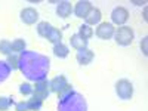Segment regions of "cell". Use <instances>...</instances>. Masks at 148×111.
<instances>
[{
  "instance_id": "1",
  "label": "cell",
  "mask_w": 148,
  "mask_h": 111,
  "mask_svg": "<svg viewBox=\"0 0 148 111\" xmlns=\"http://www.w3.org/2000/svg\"><path fill=\"white\" fill-rule=\"evenodd\" d=\"M113 37H114V40H116L117 45H120V46H129V45H132V42H133L135 34H133V30H132L130 27L123 25V27L116 28Z\"/></svg>"
},
{
  "instance_id": "2",
  "label": "cell",
  "mask_w": 148,
  "mask_h": 111,
  "mask_svg": "<svg viewBox=\"0 0 148 111\" xmlns=\"http://www.w3.org/2000/svg\"><path fill=\"white\" fill-rule=\"evenodd\" d=\"M116 93H117V96L120 98V99H125V101L130 99V98L133 96V84L126 79L119 80L116 83Z\"/></svg>"
},
{
  "instance_id": "3",
  "label": "cell",
  "mask_w": 148,
  "mask_h": 111,
  "mask_svg": "<svg viewBox=\"0 0 148 111\" xmlns=\"http://www.w3.org/2000/svg\"><path fill=\"white\" fill-rule=\"evenodd\" d=\"M49 89H51L53 93L61 95L64 92H68L71 89V84H68L65 76H61V74H59V76L53 77L51 82H49Z\"/></svg>"
},
{
  "instance_id": "4",
  "label": "cell",
  "mask_w": 148,
  "mask_h": 111,
  "mask_svg": "<svg viewBox=\"0 0 148 111\" xmlns=\"http://www.w3.org/2000/svg\"><path fill=\"white\" fill-rule=\"evenodd\" d=\"M129 19V12L126 8H123V6H117L113 9V12H111V24H116V25L119 27H123L125 24L127 22Z\"/></svg>"
},
{
  "instance_id": "5",
  "label": "cell",
  "mask_w": 148,
  "mask_h": 111,
  "mask_svg": "<svg viewBox=\"0 0 148 111\" xmlns=\"http://www.w3.org/2000/svg\"><path fill=\"white\" fill-rule=\"evenodd\" d=\"M114 31H116V28L111 22H101V24H98L96 36L99 37L101 40H110V39H113Z\"/></svg>"
},
{
  "instance_id": "6",
  "label": "cell",
  "mask_w": 148,
  "mask_h": 111,
  "mask_svg": "<svg viewBox=\"0 0 148 111\" xmlns=\"http://www.w3.org/2000/svg\"><path fill=\"white\" fill-rule=\"evenodd\" d=\"M21 21L27 25H33L39 21V12L34 8H24L21 10Z\"/></svg>"
},
{
  "instance_id": "7",
  "label": "cell",
  "mask_w": 148,
  "mask_h": 111,
  "mask_svg": "<svg viewBox=\"0 0 148 111\" xmlns=\"http://www.w3.org/2000/svg\"><path fill=\"white\" fill-rule=\"evenodd\" d=\"M93 56H95V53L90 51V49H88V47L80 49V51H77V53H76V59H77V62L80 65L90 64L92 61H93Z\"/></svg>"
},
{
  "instance_id": "8",
  "label": "cell",
  "mask_w": 148,
  "mask_h": 111,
  "mask_svg": "<svg viewBox=\"0 0 148 111\" xmlns=\"http://www.w3.org/2000/svg\"><path fill=\"white\" fill-rule=\"evenodd\" d=\"M92 8H93V6H92L90 2H88V0H80V2H77L76 6L73 8V12L76 14L77 18H84Z\"/></svg>"
},
{
  "instance_id": "9",
  "label": "cell",
  "mask_w": 148,
  "mask_h": 111,
  "mask_svg": "<svg viewBox=\"0 0 148 111\" xmlns=\"http://www.w3.org/2000/svg\"><path fill=\"white\" fill-rule=\"evenodd\" d=\"M101 19H102V14H101V10L98 9V8H92L89 12H88V15L84 16V24H88V25H96V24H101Z\"/></svg>"
},
{
  "instance_id": "10",
  "label": "cell",
  "mask_w": 148,
  "mask_h": 111,
  "mask_svg": "<svg viewBox=\"0 0 148 111\" xmlns=\"http://www.w3.org/2000/svg\"><path fill=\"white\" fill-rule=\"evenodd\" d=\"M71 12H73V6L70 2H67V0H64V2H59L58 6H56V15L59 18H68L71 15Z\"/></svg>"
},
{
  "instance_id": "11",
  "label": "cell",
  "mask_w": 148,
  "mask_h": 111,
  "mask_svg": "<svg viewBox=\"0 0 148 111\" xmlns=\"http://www.w3.org/2000/svg\"><path fill=\"white\" fill-rule=\"evenodd\" d=\"M46 40L51 42L52 45L61 43V42H62V31H61L59 28H56V27H52L51 31H49V34L46 36Z\"/></svg>"
},
{
  "instance_id": "12",
  "label": "cell",
  "mask_w": 148,
  "mask_h": 111,
  "mask_svg": "<svg viewBox=\"0 0 148 111\" xmlns=\"http://www.w3.org/2000/svg\"><path fill=\"white\" fill-rule=\"evenodd\" d=\"M68 53H70V49H68V46L64 45L62 42L58 43V45H53V55H55L56 58L64 59V58L68 56Z\"/></svg>"
},
{
  "instance_id": "13",
  "label": "cell",
  "mask_w": 148,
  "mask_h": 111,
  "mask_svg": "<svg viewBox=\"0 0 148 111\" xmlns=\"http://www.w3.org/2000/svg\"><path fill=\"white\" fill-rule=\"evenodd\" d=\"M70 45H71V47L76 49V51H80L83 47H88V42L83 40L79 34H73L70 37Z\"/></svg>"
},
{
  "instance_id": "14",
  "label": "cell",
  "mask_w": 148,
  "mask_h": 111,
  "mask_svg": "<svg viewBox=\"0 0 148 111\" xmlns=\"http://www.w3.org/2000/svg\"><path fill=\"white\" fill-rule=\"evenodd\" d=\"M83 40H86L88 42L90 37L93 36V28L90 27V25H88V24H82V25L79 27V33H77Z\"/></svg>"
},
{
  "instance_id": "15",
  "label": "cell",
  "mask_w": 148,
  "mask_h": 111,
  "mask_svg": "<svg viewBox=\"0 0 148 111\" xmlns=\"http://www.w3.org/2000/svg\"><path fill=\"white\" fill-rule=\"evenodd\" d=\"M51 28H52V25L49 22H46V21H42V22L37 24V33H39V36L43 37V39H46V36L49 34Z\"/></svg>"
},
{
  "instance_id": "16",
  "label": "cell",
  "mask_w": 148,
  "mask_h": 111,
  "mask_svg": "<svg viewBox=\"0 0 148 111\" xmlns=\"http://www.w3.org/2000/svg\"><path fill=\"white\" fill-rule=\"evenodd\" d=\"M33 89H34L33 92H49V82H47L46 79L37 80Z\"/></svg>"
},
{
  "instance_id": "17",
  "label": "cell",
  "mask_w": 148,
  "mask_h": 111,
  "mask_svg": "<svg viewBox=\"0 0 148 111\" xmlns=\"http://www.w3.org/2000/svg\"><path fill=\"white\" fill-rule=\"evenodd\" d=\"M27 47V42L24 39H15L12 42V52H22Z\"/></svg>"
},
{
  "instance_id": "18",
  "label": "cell",
  "mask_w": 148,
  "mask_h": 111,
  "mask_svg": "<svg viewBox=\"0 0 148 111\" xmlns=\"http://www.w3.org/2000/svg\"><path fill=\"white\" fill-rule=\"evenodd\" d=\"M0 53L8 55V56L12 53V43L9 40H2L0 42Z\"/></svg>"
},
{
  "instance_id": "19",
  "label": "cell",
  "mask_w": 148,
  "mask_h": 111,
  "mask_svg": "<svg viewBox=\"0 0 148 111\" xmlns=\"http://www.w3.org/2000/svg\"><path fill=\"white\" fill-rule=\"evenodd\" d=\"M12 104H14V98L0 96V111H8Z\"/></svg>"
},
{
  "instance_id": "20",
  "label": "cell",
  "mask_w": 148,
  "mask_h": 111,
  "mask_svg": "<svg viewBox=\"0 0 148 111\" xmlns=\"http://www.w3.org/2000/svg\"><path fill=\"white\" fill-rule=\"evenodd\" d=\"M27 104H28V110H30V111H40V110H42V105H43V102H42V101L34 99V98L28 99V101H27Z\"/></svg>"
},
{
  "instance_id": "21",
  "label": "cell",
  "mask_w": 148,
  "mask_h": 111,
  "mask_svg": "<svg viewBox=\"0 0 148 111\" xmlns=\"http://www.w3.org/2000/svg\"><path fill=\"white\" fill-rule=\"evenodd\" d=\"M18 61H19L18 55H14V53H10V55L8 56V64H9V67H10L12 70H18V68H19V64H18Z\"/></svg>"
},
{
  "instance_id": "22",
  "label": "cell",
  "mask_w": 148,
  "mask_h": 111,
  "mask_svg": "<svg viewBox=\"0 0 148 111\" xmlns=\"http://www.w3.org/2000/svg\"><path fill=\"white\" fill-rule=\"evenodd\" d=\"M33 86L31 84H28V83H22L21 86H19V92H21V95H33Z\"/></svg>"
},
{
  "instance_id": "23",
  "label": "cell",
  "mask_w": 148,
  "mask_h": 111,
  "mask_svg": "<svg viewBox=\"0 0 148 111\" xmlns=\"http://www.w3.org/2000/svg\"><path fill=\"white\" fill-rule=\"evenodd\" d=\"M47 96H49V92H33V98L34 99H39V101H45L47 99Z\"/></svg>"
},
{
  "instance_id": "24",
  "label": "cell",
  "mask_w": 148,
  "mask_h": 111,
  "mask_svg": "<svg viewBox=\"0 0 148 111\" xmlns=\"http://www.w3.org/2000/svg\"><path fill=\"white\" fill-rule=\"evenodd\" d=\"M15 110H16V111H30V110H28V104H27V101H21V102H16V105H15Z\"/></svg>"
},
{
  "instance_id": "25",
  "label": "cell",
  "mask_w": 148,
  "mask_h": 111,
  "mask_svg": "<svg viewBox=\"0 0 148 111\" xmlns=\"http://www.w3.org/2000/svg\"><path fill=\"white\" fill-rule=\"evenodd\" d=\"M147 37H144V40H142V43H141V47H142V52H144V55H147L148 52H147Z\"/></svg>"
}]
</instances>
